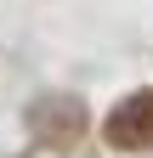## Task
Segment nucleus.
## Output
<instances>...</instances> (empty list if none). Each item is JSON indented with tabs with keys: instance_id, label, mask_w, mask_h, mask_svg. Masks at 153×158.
Returning a JSON list of instances; mask_svg holds the SVG:
<instances>
[{
	"instance_id": "2",
	"label": "nucleus",
	"mask_w": 153,
	"mask_h": 158,
	"mask_svg": "<svg viewBox=\"0 0 153 158\" xmlns=\"http://www.w3.org/2000/svg\"><path fill=\"white\" fill-rule=\"evenodd\" d=\"M34 130H40V141L68 147L74 135L85 130V113H80V102H46L40 113H34Z\"/></svg>"
},
{
	"instance_id": "1",
	"label": "nucleus",
	"mask_w": 153,
	"mask_h": 158,
	"mask_svg": "<svg viewBox=\"0 0 153 158\" xmlns=\"http://www.w3.org/2000/svg\"><path fill=\"white\" fill-rule=\"evenodd\" d=\"M102 135H108L113 152H147L153 147V90H130L125 102L108 113Z\"/></svg>"
}]
</instances>
